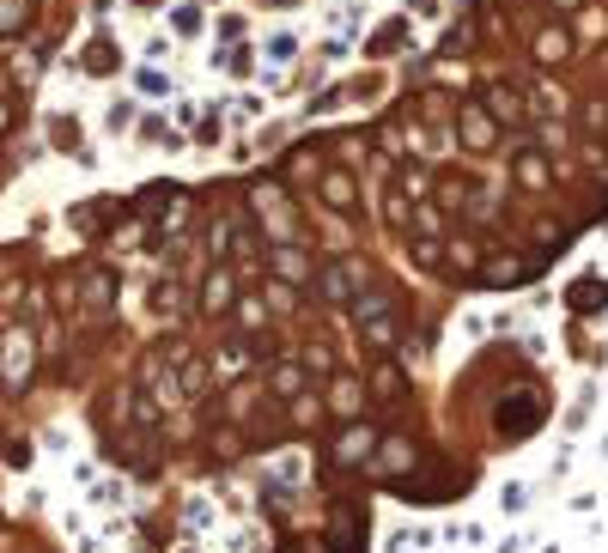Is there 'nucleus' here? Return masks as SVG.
I'll list each match as a JSON object with an SVG mask.
<instances>
[{"instance_id": "nucleus-1", "label": "nucleus", "mask_w": 608, "mask_h": 553, "mask_svg": "<svg viewBox=\"0 0 608 553\" xmlns=\"http://www.w3.org/2000/svg\"><path fill=\"white\" fill-rule=\"evenodd\" d=\"M353 329H359V341L371 347V353H390L396 341H402V323H396V298L390 292H359L353 298Z\"/></svg>"}, {"instance_id": "nucleus-2", "label": "nucleus", "mask_w": 608, "mask_h": 553, "mask_svg": "<svg viewBox=\"0 0 608 553\" xmlns=\"http://www.w3.org/2000/svg\"><path fill=\"white\" fill-rule=\"evenodd\" d=\"M371 286V268H365V256H341V262H323L317 268V292H323V304H335V310H353V298Z\"/></svg>"}, {"instance_id": "nucleus-3", "label": "nucleus", "mask_w": 608, "mask_h": 553, "mask_svg": "<svg viewBox=\"0 0 608 553\" xmlns=\"http://www.w3.org/2000/svg\"><path fill=\"white\" fill-rule=\"evenodd\" d=\"M195 310H201V316H213V323H219V316H232V310H238V274L225 268V262H213V268L201 274Z\"/></svg>"}, {"instance_id": "nucleus-4", "label": "nucleus", "mask_w": 608, "mask_h": 553, "mask_svg": "<svg viewBox=\"0 0 608 553\" xmlns=\"http://www.w3.org/2000/svg\"><path fill=\"white\" fill-rule=\"evenodd\" d=\"M511 183H517L523 195H548V189H554V158H548L542 146H517V158H511Z\"/></svg>"}, {"instance_id": "nucleus-5", "label": "nucleus", "mask_w": 608, "mask_h": 553, "mask_svg": "<svg viewBox=\"0 0 608 553\" xmlns=\"http://www.w3.org/2000/svg\"><path fill=\"white\" fill-rule=\"evenodd\" d=\"M268 268H274V280H286V286H311L317 280V256L304 250V244H274V256H268Z\"/></svg>"}, {"instance_id": "nucleus-6", "label": "nucleus", "mask_w": 608, "mask_h": 553, "mask_svg": "<svg viewBox=\"0 0 608 553\" xmlns=\"http://www.w3.org/2000/svg\"><path fill=\"white\" fill-rule=\"evenodd\" d=\"M371 450H377V432H371L365 420H347V426L335 432V444H329V462L359 468V462H371Z\"/></svg>"}, {"instance_id": "nucleus-7", "label": "nucleus", "mask_w": 608, "mask_h": 553, "mask_svg": "<svg viewBox=\"0 0 608 553\" xmlns=\"http://www.w3.org/2000/svg\"><path fill=\"white\" fill-rule=\"evenodd\" d=\"M456 140H463L469 152H493L499 146V122L487 116V104H463V116H456Z\"/></svg>"}, {"instance_id": "nucleus-8", "label": "nucleus", "mask_w": 608, "mask_h": 553, "mask_svg": "<svg viewBox=\"0 0 608 553\" xmlns=\"http://www.w3.org/2000/svg\"><path fill=\"white\" fill-rule=\"evenodd\" d=\"M268 389L280 395V402H304V389H311V359H304V353H286V359L268 371Z\"/></svg>"}, {"instance_id": "nucleus-9", "label": "nucleus", "mask_w": 608, "mask_h": 553, "mask_svg": "<svg viewBox=\"0 0 608 553\" xmlns=\"http://www.w3.org/2000/svg\"><path fill=\"white\" fill-rule=\"evenodd\" d=\"M250 353H256V341H250V335H225V341L207 353V365H213V377H219V383H232V377H244V371H250Z\"/></svg>"}, {"instance_id": "nucleus-10", "label": "nucleus", "mask_w": 608, "mask_h": 553, "mask_svg": "<svg viewBox=\"0 0 608 553\" xmlns=\"http://www.w3.org/2000/svg\"><path fill=\"white\" fill-rule=\"evenodd\" d=\"M0 371H7V383H31V371H37V341H31L25 329L7 335V347H0Z\"/></svg>"}, {"instance_id": "nucleus-11", "label": "nucleus", "mask_w": 608, "mask_h": 553, "mask_svg": "<svg viewBox=\"0 0 608 553\" xmlns=\"http://www.w3.org/2000/svg\"><path fill=\"white\" fill-rule=\"evenodd\" d=\"M329 414H335L341 426L365 414V383H359L353 371H335V383H329Z\"/></svg>"}, {"instance_id": "nucleus-12", "label": "nucleus", "mask_w": 608, "mask_h": 553, "mask_svg": "<svg viewBox=\"0 0 608 553\" xmlns=\"http://www.w3.org/2000/svg\"><path fill=\"white\" fill-rule=\"evenodd\" d=\"M481 104H487V116L499 122V128H523L529 116H523V98L505 86V79H493V86H481Z\"/></svg>"}, {"instance_id": "nucleus-13", "label": "nucleus", "mask_w": 608, "mask_h": 553, "mask_svg": "<svg viewBox=\"0 0 608 553\" xmlns=\"http://www.w3.org/2000/svg\"><path fill=\"white\" fill-rule=\"evenodd\" d=\"M317 195H323V207H329V213H341V219H353V213H359V189H353V177H347L341 165H335V171H323Z\"/></svg>"}, {"instance_id": "nucleus-14", "label": "nucleus", "mask_w": 608, "mask_h": 553, "mask_svg": "<svg viewBox=\"0 0 608 553\" xmlns=\"http://www.w3.org/2000/svg\"><path fill=\"white\" fill-rule=\"evenodd\" d=\"M529 49H536V67H560L572 55V37H566V25H542Z\"/></svg>"}, {"instance_id": "nucleus-15", "label": "nucleus", "mask_w": 608, "mask_h": 553, "mask_svg": "<svg viewBox=\"0 0 608 553\" xmlns=\"http://www.w3.org/2000/svg\"><path fill=\"white\" fill-rule=\"evenodd\" d=\"M402 468H414V444H408V438H390L384 456H377V474H384V481H396Z\"/></svg>"}, {"instance_id": "nucleus-16", "label": "nucleus", "mask_w": 608, "mask_h": 553, "mask_svg": "<svg viewBox=\"0 0 608 553\" xmlns=\"http://www.w3.org/2000/svg\"><path fill=\"white\" fill-rule=\"evenodd\" d=\"M128 420L140 432H159V402H146V395H128Z\"/></svg>"}, {"instance_id": "nucleus-17", "label": "nucleus", "mask_w": 608, "mask_h": 553, "mask_svg": "<svg viewBox=\"0 0 608 553\" xmlns=\"http://www.w3.org/2000/svg\"><path fill=\"white\" fill-rule=\"evenodd\" d=\"M408 256H414L420 268H432V262H444V244H438V237H414V231H408Z\"/></svg>"}, {"instance_id": "nucleus-18", "label": "nucleus", "mask_w": 608, "mask_h": 553, "mask_svg": "<svg viewBox=\"0 0 608 553\" xmlns=\"http://www.w3.org/2000/svg\"><path fill=\"white\" fill-rule=\"evenodd\" d=\"M207 377H213V365L183 353V389H189V395H201V389H207Z\"/></svg>"}, {"instance_id": "nucleus-19", "label": "nucleus", "mask_w": 608, "mask_h": 553, "mask_svg": "<svg viewBox=\"0 0 608 553\" xmlns=\"http://www.w3.org/2000/svg\"><path fill=\"white\" fill-rule=\"evenodd\" d=\"M110 298H116V280H110V274H92V280H86V304H92V310H104Z\"/></svg>"}, {"instance_id": "nucleus-20", "label": "nucleus", "mask_w": 608, "mask_h": 553, "mask_svg": "<svg viewBox=\"0 0 608 553\" xmlns=\"http://www.w3.org/2000/svg\"><path fill=\"white\" fill-rule=\"evenodd\" d=\"M444 256L469 268V262H481V244H475V237H450V244H444Z\"/></svg>"}, {"instance_id": "nucleus-21", "label": "nucleus", "mask_w": 608, "mask_h": 553, "mask_svg": "<svg viewBox=\"0 0 608 553\" xmlns=\"http://www.w3.org/2000/svg\"><path fill=\"white\" fill-rule=\"evenodd\" d=\"M268 304H274V310L286 316V310L298 304V286H286V280H274V286H268Z\"/></svg>"}, {"instance_id": "nucleus-22", "label": "nucleus", "mask_w": 608, "mask_h": 553, "mask_svg": "<svg viewBox=\"0 0 608 553\" xmlns=\"http://www.w3.org/2000/svg\"><path fill=\"white\" fill-rule=\"evenodd\" d=\"M19 19H25V0H0V37L19 31Z\"/></svg>"}, {"instance_id": "nucleus-23", "label": "nucleus", "mask_w": 608, "mask_h": 553, "mask_svg": "<svg viewBox=\"0 0 608 553\" xmlns=\"http://www.w3.org/2000/svg\"><path fill=\"white\" fill-rule=\"evenodd\" d=\"M371 383L384 389V395H402V371H396V365H377V371H371Z\"/></svg>"}, {"instance_id": "nucleus-24", "label": "nucleus", "mask_w": 608, "mask_h": 553, "mask_svg": "<svg viewBox=\"0 0 608 553\" xmlns=\"http://www.w3.org/2000/svg\"><path fill=\"white\" fill-rule=\"evenodd\" d=\"M414 225H420V237H438V207L420 201V207H414Z\"/></svg>"}, {"instance_id": "nucleus-25", "label": "nucleus", "mask_w": 608, "mask_h": 553, "mask_svg": "<svg viewBox=\"0 0 608 553\" xmlns=\"http://www.w3.org/2000/svg\"><path fill=\"white\" fill-rule=\"evenodd\" d=\"M554 7H560V13H578V7H584V0H554Z\"/></svg>"}, {"instance_id": "nucleus-26", "label": "nucleus", "mask_w": 608, "mask_h": 553, "mask_svg": "<svg viewBox=\"0 0 608 553\" xmlns=\"http://www.w3.org/2000/svg\"><path fill=\"white\" fill-rule=\"evenodd\" d=\"M0 134H7V110H0Z\"/></svg>"}, {"instance_id": "nucleus-27", "label": "nucleus", "mask_w": 608, "mask_h": 553, "mask_svg": "<svg viewBox=\"0 0 608 553\" xmlns=\"http://www.w3.org/2000/svg\"><path fill=\"white\" fill-rule=\"evenodd\" d=\"M280 553H304V547H280Z\"/></svg>"}]
</instances>
